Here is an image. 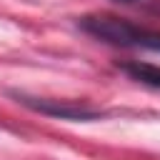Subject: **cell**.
<instances>
[{"label": "cell", "mask_w": 160, "mask_h": 160, "mask_svg": "<svg viewBox=\"0 0 160 160\" xmlns=\"http://www.w3.org/2000/svg\"><path fill=\"white\" fill-rule=\"evenodd\" d=\"M85 32H90L92 38L110 42V45H122V48H145V50H155L160 52V32L148 30V28H138L122 18L115 15H85L78 22Z\"/></svg>", "instance_id": "cell-1"}, {"label": "cell", "mask_w": 160, "mask_h": 160, "mask_svg": "<svg viewBox=\"0 0 160 160\" xmlns=\"http://www.w3.org/2000/svg\"><path fill=\"white\" fill-rule=\"evenodd\" d=\"M20 100L38 110V112H45V115H52V118H62V120H92L98 118L100 112L92 110V108H85V105H75V102H60V100H45V98H25L20 95Z\"/></svg>", "instance_id": "cell-2"}, {"label": "cell", "mask_w": 160, "mask_h": 160, "mask_svg": "<svg viewBox=\"0 0 160 160\" xmlns=\"http://www.w3.org/2000/svg\"><path fill=\"white\" fill-rule=\"evenodd\" d=\"M120 68H122V72H128L132 80H138V82H142V85H150V88L160 90V68H158V65L132 60V62H122Z\"/></svg>", "instance_id": "cell-3"}, {"label": "cell", "mask_w": 160, "mask_h": 160, "mask_svg": "<svg viewBox=\"0 0 160 160\" xmlns=\"http://www.w3.org/2000/svg\"><path fill=\"white\" fill-rule=\"evenodd\" d=\"M118 2H132V0H118Z\"/></svg>", "instance_id": "cell-4"}]
</instances>
